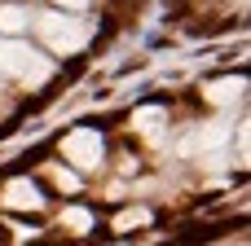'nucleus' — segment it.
<instances>
[{"instance_id":"f257e3e1","label":"nucleus","mask_w":251,"mask_h":246,"mask_svg":"<svg viewBox=\"0 0 251 246\" xmlns=\"http://www.w3.org/2000/svg\"><path fill=\"white\" fill-rule=\"evenodd\" d=\"M0 66H4V70H13V75L44 79V62H40L26 44H0Z\"/></svg>"},{"instance_id":"f03ea898","label":"nucleus","mask_w":251,"mask_h":246,"mask_svg":"<svg viewBox=\"0 0 251 246\" xmlns=\"http://www.w3.org/2000/svg\"><path fill=\"white\" fill-rule=\"evenodd\" d=\"M40 31H44V40H49L53 48H62V53H71V48L84 44V31H79L75 22H66V18H40Z\"/></svg>"},{"instance_id":"7ed1b4c3","label":"nucleus","mask_w":251,"mask_h":246,"mask_svg":"<svg viewBox=\"0 0 251 246\" xmlns=\"http://www.w3.org/2000/svg\"><path fill=\"white\" fill-rule=\"evenodd\" d=\"M66 154H71L79 167H93L97 154H101V141H97L93 132H75V136H66Z\"/></svg>"},{"instance_id":"20e7f679","label":"nucleus","mask_w":251,"mask_h":246,"mask_svg":"<svg viewBox=\"0 0 251 246\" xmlns=\"http://www.w3.org/2000/svg\"><path fill=\"white\" fill-rule=\"evenodd\" d=\"M4 202H9V207H40V194H35V185L13 180V185L4 189Z\"/></svg>"},{"instance_id":"39448f33","label":"nucleus","mask_w":251,"mask_h":246,"mask_svg":"<svg viewBox=\"0 0 251 246\" xmlns=\"http://www.w3.org/2000/svg\"><path fill=\"white\" fill-rule=\"evenodd\" d=\"M0 26H4V31H18V26H22V13H18V9H4V13H0Z\"/></svg>"},{"instance_id":"423d86ee","label":"nucleus","mask_w":251,"mask_h":246,"mask_svg":"<svg viewBox=\"0 0 251 246\" xmlns=\"http://www.w3.org/2000/svg\"><path fill=\"white\" fill-rule=\"evenodd\" d=\"M66 224H75V229H88V216H84V211H71V216H66Z\"/></svg>"},{"instance_id":"0eeeda50","label":"nucleus","mask_w":251,"mask_h":246,"mask_svg":"<svg viewBox=\"0 0 251 246\" xmlns=\"http://www.w3.org/2000/svg\"><path fill=\"white\" fill-rule=\"evenodd\" d=\"M57 4H66V9H84L88 0H57Z\"/></svg>"}]
</instances>
